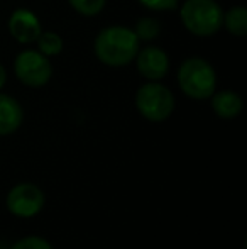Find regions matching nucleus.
Listing matches in <instances>:
<instances>
[{"mask_svg":"<svg viewBox=\"0 0 247 249\" xmlns=\"http://www.w3.org/2000/svg\"><path fill=\"white\" fill-rule=\"evenodd\" d=\"M93 51L103 65L119 68L134 61L139 51V39L129 27L110 26L97 34Z\"/></svg>","mask_w":247,"mask_h":249,"instance_id":"obj_1","label":"nucleus"},{"mask_svg":"<svg viewBox=\"0 0 247 249\" xmlns=\"http://www.w3.org/2000/svg\"><path fill=\"white\" fill-rule=\"evenodd\" d=\"M178 83L186 97L193 100L210 99L217 89V73L203 58H188L178 70Z\"/></svg>","mask_w":247,"mask_h":249,"instance_id":"obj_2","label":"nucleus"},{"mask_svg":"<svg viewBox=\"0 0 247 249\" xmlns=\"http://www.w3.org/2000/svg\"><path fill=\"white\" fill-rule=\"evenodd\" d=\"M183 26L195 36H212L222 27L224 10L215 0H186L180 10Z\"/></svg>","mask_w":247,"mask_h":249,"instance_id":"obj_3","label":"nucleus"},{"mask_svg":"<svg viewBox=\"0 0 247 249\" xmlns=\"http://www.w3.org/2000/svg\"><path fill=\"white\" fill-rule=\"evenodd\" d=\"M135 107L148 121L163 122L175 110V97L168 87L158 82H149L139 87L135 93Z\"/></svg>","mask_w":247,"mask_h":249,"instance_id":"obj_4","label":"nucleus"},{"mask_svg":"<svg viewBox=\"0 0 247 249\" xmlns=\"http://www.w3.org/2000/svg\"><path fill=\"white\" fill-rule=\"evenodd\" d=\"M14 71L16 76L27 87L39 89L44 87L53 76V66L48 56L43 53L26 50L22 51L14 61Z\"/></svg>","mask_w":247,"mask_h":249,"instance_id":"obj_5","label":"nucleus"},{"mask_svg":"<svg viewBox=\"0 0 247 249\" xmlns=\"http://www.w3.org/2000/svg\"><path fill=\"white\" fill-rule=\"evenodd\" d=\"M44 192L37 185L33 183H20L16 185L7 195V209L12 215L31 219L37 215L44 207Z\"/></svg>","mask_w":247,"mask_h":249,"instance_id":"obj_6","label":"nucleus"},{"mask_svg":"<svg viewBox=\"0 0 247 249\" xmlns=\"http://www.w3.org/2000/svg\"><path fill=\"white\" fill-rule=\"evenodd\" d=\"M134 59L137 63L139 73L149 82H158L165 78L169 71L168 53L158 46H148L144 50H139Z\"/></svg>","mask_w":247,"mask_h":249,"instance_id":"obj_7","label":"nucleus"},{"mask_svg":"<svg viewBox=\"0 0 247 249\" xmlns=\"http://www.w3.org/2000/svg\"><path fill=\"white\" fill-rule=\"evenodd\" d=\"M9 31L14 39L19 41L20 44H31L36 43L39 34L43 33V27L33 10L17 9L9 19Z\"/></svg>","mask_w":247,"mask_h":249,"instance_id":"obj_8","label":"nucleus"},{"mask_svg":"<svg viewBox=\"0 0 247 249\" xmlns=\"http://www.w3.org/2000/svg\"><path fill=\"white\" fill-rule=\"evenodd\" d=\"M24 112L20 104L10 95L0 93V136H9L20 127Z\"/></svg>","mask_w":247,"mask_h":249,"instance_id":"obj_9","label":"nucleus"},{"mask_svg":"<svg viewBox=\"0 0 247 249\" xmlns=\"http://www.w3.org/2000/svg\"><path fill=\"white\" fill-rule=\"evenodd\" d=\"M242 99L235 92L224 90L212 95V108L222 119H234L242 112Z\"/></svg>","mask_w":247,"mask_h":249,"instance_id":"obj_10","label":"nucleus"},{"mask_svg":"<svg viewBox=\"0 0 247 249\" xmlns=\"http://www.w3.org/2000/svg\"><path fill=\"white\" fill-rule=\"evenodd\" d=\"M222 26L234 36H246L247 34V10L244 7H232L231 10L224 12Z\"/></svg>","mask_w":247,"mask_h":249,"instance_id":"obj_11","label":"nucleus"},{"mask_svg":"<svg viewBox=\"0 0 247 249\" xmlns=\"http://www.w3.org/2000/svg\"><path fill=\"white\" fill-rule=\"evenodd\" d=\"M39 53H43L44 56H58L63 51V39L60 34L53 33V31H44L39 34V37L36 39Z\"/></svg>","mask_w":247,"mask_h":249,"instance_id":"obj_12","label":"nucleus"},{"mask_svg":"<svg viewBox=\"0 0 247 249\" xmlns=\"http://www.w3.org/2000/svg\"><path fill=\"white\" fill-rule=\"evenodd\" d=\"M132 31L135 33L139 41H152L161 33V24L154 17H142L135 22V27Z\"/></svg>","mask_w":247,"mask_h":249,"instance_id":"obj_13","label":"nucleus"},{"mask_svg":"<svg viewBox=\"0 0 247 249\" xmlns=\"http://www.w3.org/2000/svg\"><path fill=\"white\" fill-rule=\"evenodd\" d=\"M68 2L78 14L92 17V16H97L99 12H102L107 0H68Z\"/></svg>","mask_w":247,"mask_h":249,"instance_id":"obj_14","label":"nucleus"},{"mask_svg":"<svg viewBox=\"0 0 247 249\" xmlns=\"http://www.w3.org/2000/svg\"><path fill=\"white\" fill-rule=\"evenodd\" d=\"M10 249H53V246H51L46 239H43V237L29 236V237L19 239Z\"/></svg>","mask_w":247,"mask_h":249,"instance_id":"obj_15","label":"nucleus"},{"mask_svg":"<svg viewBox=\"0 0 247 249\" xmlns=\"http://www.w3.org/2000/svg\"><path fill=\"white\" fill-rule=\"evenodd\" d=\"M146 9L163 12V10H173L178 7L180 0H139Z\"/></svg>","mask_w":247,"mask_h":249,"instance_id":"obj_16","label":"nucleus"},{"mask_svg":"<svg viewBox=\"0 0 247 249\" xmlns=\"http://www.w3.org/2000/svg\"><path fill=\"white\" fill-rule=\"evenodd\" d=\"M5 80H7V73H5V68L0 65V89L5 85Z\"/></svg>","mask_w":247,"mask_h":249,"instance_id":"obj_17","label":"nucleus"}]
</instances>
